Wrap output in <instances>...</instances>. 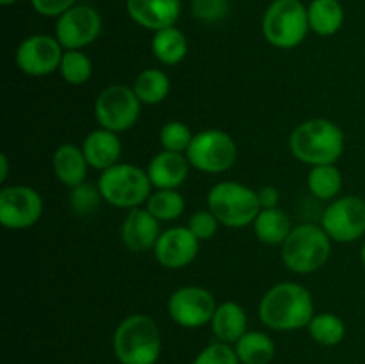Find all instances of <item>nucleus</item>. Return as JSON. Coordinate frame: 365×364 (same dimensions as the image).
Instances as JSON below:
<instances>
[{"label":"nucleus","mask_w":365,"mask_h":364,"mask_svg":"<svg viewBox=\"0 0 365 364\" xmlns=\"http://www.w3.org/2000/svg\"><path fill=\"white\" fill-rule=\"evenodd\" d=\"M63 45L59 39L46 34L29 36L16 50V64L24 74L32 77H45L61 66Z\"/></svg>","instance_id":"obj_14"},{"label":"nucleus","mask_w":365,"mask_h":364,"mask_svg":"<svg viewBox=\"0 0 365 364\" xmlns=\"http://www.w3.org/2000/svg\"><path fill=\"white\" fill-rule=\"evenodd\" d=\"M189 164L203 173H223L237 157L234 139L223 131H202L192 136L185 152Z\"/></svg>","instance_id":"obj_9"},{"label":"nucleus","mask_w":365,"mask_h":364,"mask_svg":"<svg viewBox=\"0 0 365 364\" xmlns=\"http://www.w3.org/2000/svg\"><path fill=\"white\" fill-rule=\"evenodd\" d=\"M180 0H127L132 20L150 31L173 27L180 16Z\"/></svg>","instance_id":"obj_17"},{"label":"nucleus","mask_w":365,"mask_h":364,"mask_svg":"<svg viewBox=\"0 0 365 364\" xmlns=\"http://www.w3.org/2000/svg\"><path fill=\"white\" fill-rule=\"evenodd\" d=\"M309 189L319 200H334L342 189V175L334 164L314 166L309 173Z\"/></svg>","instance_id":"obj_27"},{"label":"nucleus","mask_w":365,"mask_h":364,"mask_svg":"<svg viewBox=\"0 0 365 364\" xmlns=\"http://www.w3.org/2000/svg\"><path fill=\"white\" fill-rule=\"evenodd\" d=\"M259 314L266 327L278 332L309 327L316 316L310 291L294 282H280L273 285L260 300Z\"/></svg>","instance_id":"obj_1"},{"label":"nucleus","mask_w":365,"mask_h":364,"mask_svg":"<svg viewBox=\"0 0 365 364\" xmlns=\"http://www.w3.org/2000/svg\"><path fill=\"white\" fill-rule=\"evenodd\" d=\"M160 236L159 220L148 209L128 211L121 225V241L132 252H145L155 248V243Z\"/></svg>","instance_id":"obj_16"},{"label":"nucleus","mask_w":365,"mask_h":364,"mask_svg":"<svg viewBox=\"0 0 365 364\" xmlns=\"http://www.w3.org/2000/svg\"><path fill=\"white\" fill-rule=\"evenodd\" d=\"M141 114V100L128 86L113 84L103 89L95 100V118L100 127L123 132L134 127Z\"/></svg>","instance_id":"obj_8"},{"label":"nucleus","mask_w":365,"mask_h":364,"mask_svg":"<svg viewBox=\"0 0 365 364\" xmlns=\"http://www.w3.org/2000/svg\"><path fill=\"white\" fill-rule=\"evenodd\" d=\"M192 364H241L235 348H232L227 343H212L205 346L202 352L196 355Z\"/></svg>","instance_id":"obj_33"},{"label":"nucleus","mask_w":365,"mask_h":364,"mask_svg":"<svg viewBox=\"0 0 365 364\" xmlns=\"http://www.w3.org/2000/svg\"><path fill=\"white\" fill-rule=\"evenodd\" d=\"M321 225L334 241H356L365 234V200L360 196H342L334 200L324 209Z\"/></svg>","instance_id":"obj_10"},{"label":"nucleus","mask_w":365,"mask_h":364,"mask_svg":"<svg viewBox=\"0 0 365 364\" xmlns=\"http://www.w3.org/2000/svg\"><path fill=\"white\" fill-rule=\"evenodd\" d=\"M102 193H100L98 184H89V182H82L77 188H71L70 193V206L81 216L91 214L93 211L98 207L100 200H102Z\"/></svg>","instance_id":"obj_32"},{"label":"nucleus","mask_w":365,"mask_h":364,"mask_svg":"<svg viewBox=\"0 0 365 364\" xmlns=\"http://www.w3.org/2000/svg\"><path fill=\"white\" fill-rule=\"evenodd\" d=\"M98 188L103 200L121 209H135L150 198L152 182L146 171L135 164H114L102 171Z\"/></svg>","instance_id":"obj_7"},{"label":"nucleus","mask_w":365,"mask_h":364,"mask_svg":"<svg viewBox=\"0 0 365 364\" xmlns=\"http://www.w3.org/2000/svg\"><path fill=\"white\" fill-rule=\"evenodd\" d=\"M61 75L71 86H82L91 79V59L81 50H66L61 61Z\"/></svg>","instance_id":"obj_30"},{"label":"nucleus","mask_w":365,"mask_h":364,"mask_svg":"<svg viewBox=\"0 0 365 364\" xmlns=\"http://www.w3.org/2000/svg\"><path fill=\"white\" fill-rule=\"evenodd\" d=\"M192 14L198 20L207 21V24H216L221 21L230 11V2L228 0H192L191 2Z\"/></svg>","instance_id":"obj_34"},{"label":"nucleus","mask_w":365,"mask_h":364,"mask_svg":"<svg viewBox=\"0 0 365 364\" xmlns=\"http://www.w3.org/2000/svg\"><path fill=\"white\" fill-rule=\"evenodd\" d=\"M309 334L316 343L323 346H335L344 339V321L331 313H321L312 318L309 323Z\"/></svg>","instance_id":"obj_28"},{"label":"nucleus","mask_w":365,"mask_h":364,"mask_svg":"<svg viewBox=\"0 0 365 364\" xmlns=\"http://www.w3.org/2000/svg\"><path fill=\"white\" fill-rule=\"evenodd\" d=\"M210 325H212V332L217 341L227 343V345L234 343L235 345L246 334L248 318H246L245 309L239 303L225 302L217 305Z\"/></svg>","instance_id":"obj_21"},{"label":"nucleus","mask_w":365,"mask_h":364,"mask_svg":"<svg viewBox=\"0 0 365 364\" xmlns=\"http://www.w3.org/2000/svg\"><path fill=\"white\" fill-rule=\"evenodd\" d=\"M7 170H9V164H7V156L6 153H2V156H0V181H6Z\"/></svg>","instance_id":"obj_38"},{"label":"nucleus","mask_w":365,"mask_h":364,"mask_svg":"<svg viewBox=\"0 0 365 364\" xmlns=\"http://www.w3.org/2000/svg\"><path fill=\"white\" fill-rule=\"evenodd\" d=\"M32 7L43 16H61L75 6V0H31Z\"/></svg>","instance_id":"obj_36"},{"label":"nucleus","mask_w":365,"mask_h":364,"mask_svg":"<svg viewBox=\"0 0 365 364\" xmlns=\"http://www.w3.org/2000/svg\"><path fill=\"white\" fill-rule=\"evenodd\" d=\"M331 238L323 227L312 223L298 225L282 245V259L294 273H312L330 259Z\"/></svg>","instance_id":"obj_4"},{"label":"nucleus","mask_w":365,"mask_h":364,"mask_svg":"<svg viewBox=\"0 0 365 364\" xmlns=\"http://www.w3.org/2000/svg\"><path fill=\"white\" fill-rule=\"evenodd\" d=\"M189 161L178 152H170V150H163L157 153L148 164L150 182L155 186L157 189H177L185 182L189 175Z\"/></svg>","instance_id":"obj_18"},{"label":"nucleus","mask_w":365,"mask_h":364,"mask_svg":"<svg viewBox=\"0 0 365 364\" xmlns=\"http://www.w3.org/2000/svg\"><path fill=\"white\" fill-rule=\"evenodd\" d=\"M114 355L121 364H155L160 355V332L146 314H132L118 325Z\"/></svg>","instance_id":"obj_3"},{"label":"nucleus","mask_w":365,"mask_h":364,"mask_svg":"<svg viewBox=\"0 0 365 364\" xmlns=\"http://www.w3.org/2000/svg\"><path fill=\"white\" fill-rule=\"evenodd\" d=\"M289 146L292 156L305 164H334L344 152V132L334 121L312 118L292 131Z\"/></svg>","instance_id":"obj_2"},{"label":"nucleus","mask_w":365,"mask_h":364,"mask_svg":"<svg viewBox=\"0 0 365 364\" xmlns=\"http://www.w3.org/2000/svg\"><path fill=\"white\" fill-rule=\"evenodd\" d=\"M146 209L159 221L177 220L185 209L184 196L177 189H157L146 200Z\"/></svg>","instance_id":"obj_29"},{"label":"nucleus","mask_w":365,"mask_h":364,"mask_svg":"<svg viewBox=\"0 0 365 364\" xmlns=\"http://www.w3.org/2000/svg\"><path fill=\"white\" fill-rule=\"evenodd\" d=\"M53 173L68 188H77L86 181L88 161L82 148L75 145H61L53 153Z\"/></svg>","instance_id":"obj_20"},{"label":"nucleus","mask_w":365,"mask_h":364,"mask_svg":"<svg viewBox=\"0 0 365 364\" xmlns=\"http://www.w3.org/2000/svg\"><path fill=\"white\" fill-rule=\"evenodd\" d=\"M307 9L310 29L319 36H334L344 24V9L339 0H312Z\"/></svg>","instance_id":"obj_23"},{"label":"nucleus","mask_w":365,"mask_h":364,"mask_svg":"<svg viewBox=\"0 0 365 364\" xmlns=\"http://www.w3.org/2000/svg\"><path fill=\"white\" fill-rule=\"evenodd\" d=\"M153 56L163 64H178L187 54V39L180 29L166 27L153 34L152 39Z\"/></svg>","instance_id":"obj_24"},{"label":"nucleus","mask_w":365,"mask_h":364,"mask_svg":"<svg viewBox=\"0 0 365 364\" xmlns=\"http://www.w3.org/2000/svg\"><path fill=\"white\" fill-rule=\"evenodd\" d=\"M216 298L200 285H185L177 289L168 302V313L177 325L198 328L210 323L216 313Z\"/></svg>","instance_id":"obj_11"},{"label":"nucleus","mask_w":365,"mask_h":364,"mask_svg":"<svg viewBox=\"0 0 365 364\" xmlns=\"http://www.w3.org/2000/svg\"><path fill=\"white\" fill-rule=\"evenodd\" d=\"M241 364H269L274 357V343L264 332H246L235 343Z\"/></svg>","instance_id":"obj_25"},{"label":"nucleus","mask_w":365,"mask_h":364,"mask_svg":"<svg viewBox=\"0 0 365 364\" xmlns=\"http://www.w3.org/2000/svg\"><path fill=\"white\" fill-rule=\"evenodd\" d=\"M43 198L29 186H7L0 191V223L11 231L29 228L41 218Z\"/></svg>","instance_id":"obj_12"},{"label":"nucleus","mask_w":365,"mask_h":364,"mask_svg":"<svg viewBox=\"0 0 365 364\" xmlns=\"http://www.w3.org/2000/svg\"><path fill=\"white\" fill-rule=\"evenodd\" d=\"M217 218L214 216L210 211H196L191 218H189L187 228L196 236V239L203 241V239H210L217 232Z\"/></svg>","instance_id":"obj_35"},{"label":"nucleus","mask_w":365,"mask_h":364,"mask_svg":"<svg viewBox=\"0 0 365 364\" xmlns=\"http://www.w3.org/2000/svg\"><path fill=\"white\" fill-rule=\"evenodd\" d=\"M171 88L170 77L164 71L157 70V68H148L143 70L141 74L135 77L134 81V91L141 103H148V106H155L160 103L168 96Z\"/></svg>","instance_id":"obj_26"},{"label":"nucleus","mask_w":365,"mask_h":364,"mask_svg":"<svg viewBox=\"0 0 365 364\" xmlns=\"http://www.w3.org/2000/svg\"><path fill=\"white\" fill-rule=\"evenodd\" d=\"M257 195H259L260 209H274L278 206V200H280V193L273 186H266Z\"/></svg>","instance_id":"obj_37"},{"label":"nucleus","mask_w":365,"mask_h":364,"mask_svg":"<svg viewBox=\"0 0 365 364\" xmlns=\"http://www.w3.org/2000/svg\"><path fill=\"white\" fill-rule=\"evenodd\" d=\"M192 141V134L189 127L182 121H168L163 128H160V145L164 150L170 152H187L189 145Z\"/></svg>","instance_id":"obj_31"},{"label":"nucleus","mask_w":365,"mask_h":364,"mask_svg":"<svg viewBox=\"0 0 365 364\" xmlns=\"http://www.w3.org/2000/svg\"><path fill=\"white\" fill-rule=\"evenodd\" d=\"M309 29V9L299 0H273L264 13V38L277 49L298 46Z\"/></svg>","instance_id":"obj_6"},{"label":"nucleus","mask_w":365,"mask_h":364,"mask_svg":"<svg viewBox=\"0 0 365 364\" xmlns=\"http://www.w3.org/2000/svg\"><path fill=\"white\" fill-rule=\"evenodd\" d=\"M82 152H84L89 166L103 171L118 164V159L121 156V143L118 139L116 132L98 128V131H93L84 139Z\"/></svg>","instance_id":"obj_19"},{"label":"nucleus","mask_w":365,"mask_h":364,"mask_svg":"<svg viewBox=\"0 0 365 364\" xmlns=\"http://www.w3.org/2000/svg\"><path fill=\"white\" fill-rule=\"evenodd\" d=\"M253 228L264 245H284L292 231L289 216L278 207L260 211L257 220L253 221Z\"/></svg>","instance_id":"obj_22"},{"label":"nucleus","mask_w":365,"mask_h":364,"mask_svg":"<svg viewBox=\"0 0 365 364\" xmlns=\"http://www.w3.org/2000/svg\"><path fill=\"white\" fill-rule=\"evenodd\" d=\"M200 239L185 227L168 228L159 236L155 243V259L160 266L178 270L195 261L198 253Z\"/></svg>","instance_id":"obj_15"},{"label":"nucleus","mask_w":365,"mask_h":364,"mask_svg":"<svg viewBox=\"0 0 365 364\" xmlns=\"http://www.w3.org/2000/svg\"><path fill=\"white\" fill-rule=\"evenodd\" d=\"M207 206L221 225L230 228L252 225L262 211L257 191L239 182H220L214 186L207 196Z\"/></svg>","instance_id":"obj_5"},{"label":"nucleus","mask_w":365,"mask_h":364,"mask_svg":"<svg viewBox=\"0 0 365 364\" xmlns=\"http://www.w3.org/2000/svg\"><path fill=\"white\" fill-rule=\"evenodd\" d=\"M16 2V0H0V4H2V6H11V4H14Z\"/></svg>","instance_id":"obj_39"},{"label":"nucleus","mask_w":365,"mask_h":364,"mask_svg":"<svg viewBox=\"0 0 365 364\" xmlns=\"http://www.w3.org/2000/svg\"><path fill=\"white\" fill-rule=\"evenodd\" d=\"M102 32V18L91 6H73L61 14L56 38L66 50H81L91 45Z\"/></svg>","instance_id":"obj_13"},{"label":"nucleus","mask_w":365,"mask_h":364,"mask_svg":"<svg viewBox=\"0 0 365 364\" xmlns=\"http://www.w3.org/2000/svg\"><path fill=\"white\" fill-rule=\"evenodd\" d=\"M362 261H364V264H365V245L362 246Z\"/></svg>","instance_id":"obj_40"}]
</instances>
